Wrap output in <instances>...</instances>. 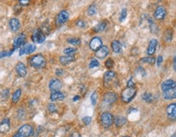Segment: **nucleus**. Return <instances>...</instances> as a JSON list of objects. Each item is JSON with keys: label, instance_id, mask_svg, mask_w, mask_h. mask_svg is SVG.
<instances>
[{"label": "nucleus", "instance_id": "f704fd0d", "mask_svg": "<svg viewBox=\"0 0 176 137\" xmlns=\"http://www.w3.org/2000/svg\"><path fill=\"white\" fill-rule=\"evenodd\" d=\"M127 11L126 8H123L121 12V14H120V17H119V21L121 22L124 21L126 18H127Z\"/></svg>", "mask_w": 176, "mask_h": 137}, {"label": "nucleus", "instance_id": "09e8293b", "mask_svg": "<svg viewBox=\"0 0 176 137\" xmlns=\"http://www.w3.org/2000/svg\"><path fill=\"white\" fill-rule=\"evenodd\" d=\"M69 137H82L78 132H73L69 135Z\"/></svg>", "mask_w": 176, "mask_h": 137}, {"label": "nucleus", "instance_id": "39448f33", "mask_svg": "<svg viewBox=\"0 0 176 137\" xmlns=\"http://www.w3.org/2000/svg\"><path fill=\"white\" fill-rule=\"evenodd\" d=\"M19 134L23 135L24 137H30L31 135H34V128H33V126L30 124H25V125H22L19 129H18V131H17Z\"/></svg>", "mask_w": 176, "mask_h": 137}, {"label": "nucleus", "instance_id": "58836bf2", "mask_svg": "<svg viewBox=\"0 0 176 137\" xmlns=\"http://www.w3.org/2000/svg\"><path fill=\"white\" fill-rule=\"evenodd\" d=\"M47 109H48V110H49L51 113H56V112H57L56 106L54 105V104H52V103H51V104L48 105V106H47Z\"/></svg>", "mask_w": 176, "mask_h": 137}, {"label": "nucleus", "instance_id": "f257e3e1", "mask_svg": "<svg viewBox=\"0 0 176 137\" xmlns=\"http://www.w3.org/2000/svg\"><path fill=\"white\" fill-rule=\"evenodd\" d=\"M29 63L32 67L35 68H43L46 65L45 58L42 56L41 54L33 56L29 60Z\"/></svg>", "mask_w": 176, "mask_h": 137}, {"label": "nucleus", "instance_id": "393cba45", "mask_svg": "<svg viewBox=\"0 0 176 137\" xmlns=\"http://www.w3.org/2000/svg\"><path fill=\"white\" fill-rule=\"evenodd\" d=\"M112 49L115 53H120L122 51V44L118 40L113 41V43L111 44Z\"/></svg>", "mask_w": 176, "mask_h": 137}, {"label": "nucleus", "instance_id": "6e6d98bb", "mask_svg": "<svg viewBox=\"0 0 176 137\" xmlns=\"http://www.w3.org/2000/svg\"><path fill=\"white\" fill-rule=\"evenodd\" d=\"M123 137H131V136H128V135H127V136H123Z\"/></svg>", "mask_w": 176, "mask_h": 137}, {"label": "nucleus", "instance_id": "de8ad7c7", "mask_svg": "<svg viewBox=\"0 0 176 137\" xmlns=\"http://www.w3.org/2000/svg\"><path fill=\"white\" fill-rule=\"evenodd\" d=\"M127 87H135V83L133 82V79H132V78H131V79L128 81Z\"/></svg>", "mask_w": 176, "mask_h": 137}, {"label": "nucleus", "instance_id": "a211bd4d", "mask_svg": "<svg viewBox=\"0 0 176 137\" xmlns=\"http://www.w3.org/2000/svg\"><path fill=\"white\" fill-rule=\"evenodd\" d=\"M9 27L11 29L12 31L13 32H16L19 30V29L21 28V23H20V21L16 18H12L10 21H9Z\"/></svg>", "mask_w": 176, "mask_h": 137}, {"label": "nucleus", "instance_id": "ea45409f", "mask_svg": "<svg viewBox=\"0 0 176 137\" xmlns=\"http://www.w3.org/2000/svg\"><path fill=\"white\" fill-rule=\"evenodd\" d=\"M15 49H13L12 51H2V52H0V59L1 58H3V57H6V56H10L13 53V51Z\"/></svg>", "mask_w": 176, "mask_h": 137}, {"label": "nucleus", "instance_id": "3c124183", "mask_svg": "<svg viewBox=\"0 0 176 137\" xmlns=\"http://www.w3.org/2000/svg\"><path fill=\"white\" fill-rule=\"evenodd\" d=\"M79 99H80L79 96H75V97H73V101H78V100H79Z\"/></svg>", "mask_w": 176, "mask_h": 137}, {"label": "nucleus", "instance_id": "6e6552de", "mask_svg": "<svg viewBox=\"0 0 176 137\" xmlns=\"http://www.w3.org/2000/svg\"><path fill=\"white\" fill-rule=\"evenodd\" d=\"M168 118L172 121H176V103H172L166 108Z\"/></svg>", "mask_w": 176, "mask_h": 137}, {"label": "nucleus", "instance_id": "dca6fc26", "mask_svg": "<svg viewBox=\"0 0 176 137\" xmlns=\"http://www.w3.org/2000/svg\"><path fill=\"white\" fill-rule=\"evenodd\" d=\"M109 52V49L107 46H102L98 51H95V56L99 59H104L108 56Z\"/></svg>", "mask_w": 176, "mask_h": 137}, {"label": "nucleus", "instance_id": "72a5a7b5", "mask_svg": "<svg viewBox=\"0 0 176 137\" xmlns=\"http://www.w3.org/2000/svg\"><path fill=\"white\" fill-rule=\"evenodd\" d=\"M100 65V63L99 61L96 60V59H91L90 61V63H89V67H90V68H95V67H98Z\"/></svg>", "mask_w": 176, "mask_h": 137}, {"label": "nucleus", "instance_id": "0eeeda50", "mask_svg": "<svg viewBox=\"0 0 176 137\" xmlns=\"http://www.w3.org/2000/svg\"><path fill=\"white\" fill-rule=\"evenodd\" d=\"M117 100H118V97H117V94L115 92H106L104 96V101L108 105H113L116 102Z\"/></svg>", "mask_w": 176, "mask_h": 137}, {"label": "nucleus", "instance_id": "7c9ffc66", "mask_svg": "<svg viewBox=\"0 0 176 137\" xmlns=\"http://www.w3.org/2000/svg\"><path fill=\"white\" fill-rule=\"evenodd\" d=\"M67 42L74 46H78L81 43V40L77 38H69V39H67Z\"/></svg>", "mask_w": 176, "mask_h": 137}, {"label": "nucleus", "instance_id": "f8f14e48", "mask_svg": "<svg viewBox=\"0 0 176 137\" xmlns=\"http://www.w3.org/2000/svg\"><path fill=\"white\" fill-rule=\"evenodd\" d=\"M62 87V83L57 78H53L49 83V89L52 92H59Z\"/></svg>", "mask_w": 176, "mask_h": 137}, {"label": "nucleus", "instance_id": "7ed1b4c3", "mask_svg": "<svg viewBox=\"0 0 176 137\" xmlns=\"http://www.w3.org/2000/svg\"><path fill=\"white\" fill-rule=\"evenodd\" d=\"M100 122L102 126L104 128H109L113 125L114 122V118L113 114L109 112H104L100 115Z\"/></svg>", "mask_w": 176, "mask_h": 137}, {"label": "nucleus", "instance_id": "4be33fe9", "mask_svg": "<svg viewBox=\"0 0 176 137\" xmlns=\"http://www.w3.org/2000/svg\"><path fill=\"white\" fill-rule=\"evenodd\" d=\"M65 95L62 92H52L51 96H50V99L52 101H63L65 99Z\"/></svg>", "mask_w": 176, "mask_h": 137}, {"label": "nucleus", "instance_id": "4c0bfd02", "mask_svg": "<svg viewBox=\"0 0 176 137\" xmlns=\"http://www.w3.org/2000/svg\"><path fill=\"white\" fill-rule=\"evenodd\" d=\"M104 64H105V66L107 68H112L114 66L113 60V59H111V58L108 59V60L105 61V63H104Z\"/></svg>", "mask_w": 176, "mask_h": 137}, {"label": "nucleus", "instance_id": "1a4fd4ad", "mask_svg": "<svg viewBox=\"0 0 176 137\" xmlns=\"http://www.w3.org/2000/svg\"><path fill=\"white\" fill-rule=\"evenodd\" d=\"M102 47V40L99 37H94L90 42V48L92 51H96Z\"/></svg>", "mask_w": 176, "mask_h": 137}, {"label": "nucleus", "instance_id": "c9c22d12", "mask_svg": "<svg viewBox=\"0 0 176 137\" xmlns=\"http://www.w3.org/2000/svg\"><path fill=\"white\" fill-rule=\"evenodd\" d=\"M97 98H98V96H97V92H94L92 93V95L90 96V102L92 104V105H95L97 103Z\"/></svg>", "mask_w": 176, "mask_h": 137}, {"label": "nucleus", "instance_id": "b1692460", "mask_svg": "<svg viewBox=\"0 0 176 137\" xmlns=\"http://www.w3.org/2000/svg\"><path fill=\"white\" fill-rule=\"evenodd\" d=\"M114 123H115V126L117 127H121V126H123V125L126 124V122H127V119L125 117L123 116H121V115H118L116 116L115 118H114Z\"/></svg>", "mask_w": 176, "mask_h": 137}, {"label": "nucleus", "instance_id": "2eb2a0df", "mask_svg": "<svg viewBox=\"0 0 176 137\" xmlns=\"http://www.w3.org/2000/svg\"><path fill=\"white\" fill-rule=\"evenodd\" d=\"M10 119L9 118H4L0 122V133L5 134L10 130Z\"/></svg>", "mask_w": 176, "mask_h": 137}, {"label": "nucleus", "instance_id": "5701e85b", "mask_svg": "<svg viewBox=\"0 0 176 137\" xmlns=\"http://www.w3.org/2000/svg\"><path fill=\"white\" fill-rule=\"evenodd\" d=\"M75 60V57L73 56H62L60 57V62L63 65H67Z\"/></svg>", "mask_w": 176, "mask_h": 137}, {"label": "nucleus", "instance_id": "864d4df0", "mask_svg": "<svg viewBox=\"0 0 176 137\" xmlns=\"http://www.w3.org/2000/svg\"><path fill=\"white\" fill-rule=\"evenodd\" d=\"M171 137H176V132L174 133V134H173V135H172V136Z\"/></svg>", "mask_w": 176, "mask_h": 137}, {"label": "nucleus", "instance_id": "473e14b6", "mask_svg": "<svg viewBox=\"0 0 176 137\" xmlns=\"http://www.w3.org/2000/svg\"><path fill=\"white\" fill-rule=\"evenodd\" d=\"M77 51L76 48H73V47H68V48H65L64 50V53L66 54V55H69V56H72L73 54H74Z\"/></svg>", "mask_w": 176, "mask_h": 137}, {"label": "nucleus", "instance_id": "9b49d317", "mask_svg": "<svg viewBox=\"0 0 176 137\" xmlns=\"http://www.w3.org/2000/svg\"><path fill=\"white\" fill-rule=\"evenodd\" d=\"M165 15H166V11L165 7L163 6H158L155 10L153 17L157 20H163L165 17Z\"/></svg>", "mask_w": 176, "mask_h": 137}, {"label": "nucleus", "instance_id": "6ab92c4d", "mask_svg": "<svg viewBox=\"0 0 176 137\" xmlns=\"http://www.w3.org/2000/svg\"><path fill=\"white\" fill-rule=\"evenodd\" d=\"M162 97L165 100H174V99H176V87L163 92Z\"/></svg>", "mask_w": 176, "mask_h": 137}, {"label": "nucleus", "instance_id": "cd10ccee", "mask_svg": "<svg viewBox=\"0 0 176 137\" xmlns=\"http://www.w3.org/2000/svg\"><path fill=\"white\" fill-rule=\"evenodd\" d=\"M173 38V30L171 28H169L164 33V39L166 42H170Z\"/></svg>", "mask_w": 176, "mask_h": 137}, {"label": "nucleus", "instance_id": "c03bdc74", "mask_svg": "<svg viewBox=\"0 0 176 137\" xmlns=\"http://www.w3.org/2000/svg\"><path fill=\"white\" fill-rule=\"evenodd\" d=\"M162 60H163V57L161 56H157V66H160L162 63Z\"/></svg>", "mask_w": 176, "mask_h": 137}, {"label": "nucleus", "instance_id": "a19ab883", "mask_svg": "<svg viewBox=\"0 0 176 137\" xmlns=\"http://www.w3.org/2000/svg\"><path fill=\"white\" fill-rule=\"evenodd\" d=\"M9 94H10V92H9L8 89H5V90H3L1 92V97H2L3 100H6V99L9 97Z\"/></svg>", "mask_w": 176, "mask_h": 137}, {"label": "nucleus", "instance_id": "8fccbe9b", "mask_svg": "<svg viewBox=\"0 0 176 137\" xmlns=\"http://www.w3.org/2000/svg\"><path fill=\"white\" fill-rule=\"evenodd\" d=\"M12 137H24V136L22 135H21V134H19L18 132H16L12 135Z\"/></svg>", "mask_w": 176, "mask_h": 137}, {"label": "nucleus", "instance_id": "f3484780", "mask_svg": "<svg viewBox=\"0 0 176 137\" xmlns=\"http://www.w3.org/2000/svg\"><path fill=\"white\" fill-rule=\"evenodd\" d=\"M16 71L19 76L21 77H25L27 75V68L26 66L25 65V64H23L22 62H19L18 64H16Z\"/></svg>", "mask_w": 176, "mask_h": 137}, {"label": "nucleus", "instance_id": "5fc2aeb1", "mask_svg": "<svg viewBox=\"0 0 176 137\" xmlns=\"http://www.w3.org/2000/svg\"><path fill=\"white\" fill-rule=\"evenodd\" d=\"M174 68H175V70H176V64H174Z\"/></svg>", "mask_w": 176, "mask_h": 137}, {"label": "nucleus", "instance_id": "603ef678", "mask_svg": "<svg viewBox=\"0 0 176 137\" xmlns=\"http://www.w3.org/2000/svg\"><path fill=\"white\" fill-rule=\"evenodd\" d=\"M174 64H176V56L174 58Z\"/></svg>", "mask_w": 176, "mask_h": 137}, {"label": "nucleus", "instance_id": "423d86ee", "mask_svg": "<svg viewBox=\"0 0 176 137\" xmlns=\"http://www.w3.org/2000/svg\"><path fill=\"white\" fill-rule=\"evenodd\" d=\"M69 17V14L68 12L65 11V10L60 12L58 15H57V17H56V26H62V25H64V24L68 21Z\"/></svg>", "mask_w": 176, "mask_h": 137}, {"label": "nucleus", "instance_id": "20e7f679", "mask_svg": "<svg viewBox=\"0 0 176 137\" xmlns=\"http://www.w3.org/2000/svg\"><path fill=\"white\" fill-rule=\"evenodd\" d=\"M31 39L34 43L41 44L46 40V35L41 30H35L33 33Z\"/></svg>", "mask_w": 176, "mask_h": 137}, {"label": "nucleus", "instance_id": "ddd939ff", "mask_svg": "<svg viewBox=\"0 0 176 137\" xmlns=\"http://www.w3.org/2000/svg\"><path fill=\"white\" fill-rule=\"evenodd\" d=\"M36 50V46L34 44H28V45L24 46L22 48L20 49L19 55L21 56L23 55H27V54H31Z\"/></svg>", "mask_w": 176, "mask_h": 137}, {"label": "nucleus", "instance_id": "bb28decb", "mask_svg": "<svg viewBox=\"0 0 176 137\" xmlns=\"http://www.w3.org/2000/svg\"><path fill=\"white\" fill-rule=\"evenodd\" d=\"M142 99L146 102L151 103L154 101V96L150 92H144V94L142 95Z\"/></svg>", "mask_w": 176, "mask_h": 137}, {"label": "nucleus", "instance_id": "49530a36", "mask_svg": "<svg viewBox=\"0 0 176 137\" xmlns=\"http://www.w3.org/2000/svg\"><path fill=\"white\" fill-rule=\"evenodd\" d=\"M63 73H64V70H63L62 68H57L56 70V74L57 76H62Z\"/></svg>", "mask_w": 176, "mask_h": 137}, {"label": "nucleus", "instance_id": "37998d69", "mask_svg": "<svg viewBox=\"0 0 176 137\" xmlns=\"http://www.w3.org/2000/svg\"><path fill=\"white\" fill-rule=\"evenodd\" d=\"M76 25H77L78 27H80V28H84V27L86 26V23H85L83 21H82V20H79V21H77L76 22Z\"/></svg>", "mask_w": 176, "mask_h": 137}, {"label": "nucleus", "instance_id": "412c9836", "mask_svg": "<svg viewBox=\"0 0 176 137\" xmlns=\"http://www.w3.org/2000/svg\"><path fill=\"white\" fill-rule=\"evenodd\" d=\"M115 77H116V73L114 71L109 70L105 72V73L104 74V83L107 84L111 83V81H113L115 78Z\"/></svg>", "mask_w": 176, "mask_h": 137}, {"label": "nucleus", "instance_id": "a878e982", "mask_svg": "<svg viewBox=\"0 0 176 137\" xmlns=\"http://www.w3.org/2000/svg\"><path fill=\"white\" fill-rule=\"evenodd\" d=\"M107 27V23L105 21H100L94 27V31L95 32H102Z\"/></svg>", "mask_w": 176, "mask_h": 137}, {"label": "nucleus", "instance_id": "c756f323", "mask_svg": "<svg viewBox=\"0 0 176 137\" xmlns=\"http://www.w3.org/2000/svg\"><path fill=\"white\" fill-rule=\"evenodd\" d=\"M96 13H97V8H96V7H95V4L90 5V6L89 7L88 10H87L88 15L90 16V17H92V16L95 15Z\"/></svg>", "mask_w": 176, "mask_h": 137}, {"label": "nucleus", "instance_id": "2f4dec72", "mask_svg": "<svg viewBox=\"0 0 176 137\" xmlns=\"http://www.w3.org/2000/svg\"><path fill=\"white\" fill-rule=\"evenodd\" d=\"M140 61L144 63H148V64H153L156 61L154 57H151V56H148V57H144V58H142L140 59Z\"/></svg>", "mask_w": 176, "mask_h": 137}, {"label": "nucleus", "instance_id": "9d476101", "mask_svg": "<svg viewBox=\"0 0 176 137\" xmlns=\"http://www.w3.org/2000/svg\"><path fill=\"white\" fill-rule=\"evenodd\" d=\"M26 43V39L25 36L24 34H21L18 37H16L14 40V43H13V48L14 49H16V48H19V47H23L25 46Z\"/></svg>", "mask_w": 176, "mask_h": 137}, {"label": "nucleus", "instance_id": "4468645a", "mask_svg": "<svg viewBox=\"0 0 176 137\" xmlns=\"http://www.w3.org/2000/svg\"><path fill=\"white\" fill-rule=\"evenodd\" d=\"M176 87V82L174 81L173 79H167L165 80V82H163L161 83V88L162 92H165V91H167L169 89H172V88H175Z\"/></svg>", "mask_w": 176, "mask_h": 137}, {"label": "nucleus", "instance_id": "a18cd8bd", "mask_svg": "<svg viewBox=\"0 0 176 137\" xmlns=\"http://www.w3.org/2000/svg\"><path fill=\"white\" fill-rule=\"evenodd\" d=\"M30 2L29 0H20L19 1L20 5H21V6H26V5H28Z\"/></svg>", "mask_w": 176, "mask_h": 137}, {"label": "nucleus", "instance_id": "e433bc0d", "mask_svg": "<svg viewBox=\"0 0 176 137\" xmlns=\"http://www.w3.org/2000/svg\"><path fill=\"white\" fill-rule=\"evenodd\" d=\"M135 73H136V75H139V76H140V77H144V75H145V71H144V69L142 67H138L137 68H136V70H135Z\"/></svg>", "mask_w": 176, "mask_h": 137}, {"label": "nucleus", "instance_id": "aec40b11", "mask_svg": "<svg viewBox=\"0 0 176 137\" xmlns=\"http://www.w3.org/2000/svg\"><path fill=\"white\" fill-rule=\"evenodd\" d=\"M157 39H152V40L149 42V44H148V50H147V53H148V56H152L155 53L156 51V48H157Z\"/></svg>", "mask_w": 176, "mask_h": 137}, {"label": "nucleus", "instance_id": "79ce46f5", "mask_svg": "<svg viewBox=\"0 0 176 137\" xmlns=\"http://www.w3.org/2000/svg\"><path fill=\"white\" fill-rule=\"evenodd\" d=\"M82 122L86 125H89L90 123V122H91V118H90V117H88V116L84 117V118H82Z\"/></svg>", "mask_w": 176, "mask_h": 137}, {"label": "nucleus", "instance_id": "f03ea898", "mask_svg": "<svg viewBox=\"0 0 176 137\" xmlns=\"http://www.w3.org/2000/svg\"><path fill=\"white\" fill-rule=\"evenodd\" d=\"M137 90L135 87H127L122 92V100L123 102L129 103L131 102L136 95Z\"/></svg>", "mask_w": 176, "mask_h": 137}, {"label": "nucleus", "instance_id": "c85d7f7f", "mask_svg": "<svg viewBox=\"0 0 176 137\" xmlns=\"http://www.w3.org/2000/svg\"><path fill=\"white\" fill-rule=\"evenodd\" d=\"M21 97V90L18 89L12 95V102L13 103H17L20 101V98Z\"/></svg>", "mask_w": 176, "mask_h": 137}]
</instances>
